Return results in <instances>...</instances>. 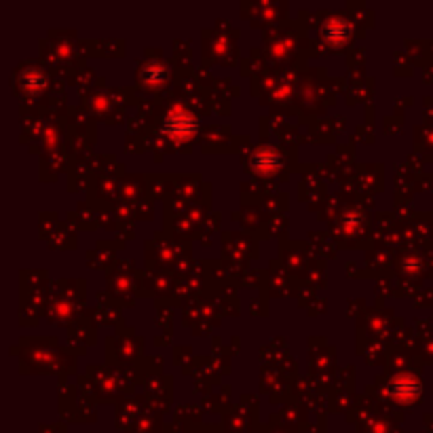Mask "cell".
I'll list each match as a JSON object with an SVG mask.
<instances>
[{"label": "cell", "mask_w": 433, "mask_h": 433, "mask_svg": "<svg viewBox=\"0 0 433 433\" xmlns=\"http://www.w3.org/2000/svg\"><path fill=\"white\" fill-rule=\"evenodd\" d=\"M254 167L260 174H271L277 167V155L273 150H258L254 157Z\"/></svg>", "instance_id": "3"}, {"label": "cell", "mask_w": 433, "mask_h": 433, "mask_svg": "<svg viewBox=\"0 0 433 433\" xmlns=\"http://www.w3.org/2000/svg\"><path fill=\"white\" fill-rule=\"evenodd\" d=\"M347 34H349V26L342 20H330L325 24V39L340 43L342 39H347Z\"/></svg>", "instance_id": "4"}, {"label": "cell", "mask_w": 433, "mask_h": 433, "mask_svg": "<svg viewBox=\"0 0 433 433\" xmlns=\"http://www.w3.org/2000/svg\"><path fill=\"white\" fill-rule=\"evenodd\" d=\"M195 129H197V121L193 119L190 112H186L182 108H174L165 119V131L174 140H188V138H193Z\"/></svg>", "instance_id": "1"}, {"label": "cell", "mask_w": 433, "mask_h": 433, "mask_svg": "<svg viewBox=\"0 0 433 433\" xmlns=\"http://www.w3.org/2000/svg\"><path fill=\"white\" fill-rule=\"evenodd\" d=\"M418 382L412 376H395L391 380V397H395L397 401H412L418 395Z\"/></svg>", "instance_id": "2"}]
</instances>
